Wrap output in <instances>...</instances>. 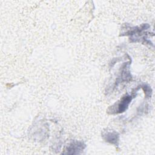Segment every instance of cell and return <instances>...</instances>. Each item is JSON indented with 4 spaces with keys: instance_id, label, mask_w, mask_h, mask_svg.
<instances>
[{
    "instance_id": "obj_4",
    "label": "cell",
    "mask_w": 155,
    "mask_h": 155,
    "mask_svg": "<svg viewBox=\"0 0 155 155\" xmlns=\"http://www.w3.org/2000/svg\"><path fill=\"white\" fill-rule=\"evenodd\" d=\"M130 62H127L122 64L119 76L116 80V85L123 82H128L131 79V75L130 71Z\"/></svg>"
},
{
    "instance_id": "obj_5",
    "label": "cell",
    "mask_w": 155,
    "mask_h": 155,
    "mask_svg": "<svg viewBox=\"0 0 155 155\" xmlns=\"http://www.w3.org/2000/svg\"><path fill=\"white\" fill-rule=\"evenodd\" d=\"M102 137L104 140L110 143L117 146L119 142V134L114 130H105L102 133Z\"/></svg>"
},
{
    "instance_id": "obj_3",
    "label": "cell",
    "mask_w": 155,
    "mask_h": 155,
    "mask_svg": "<svg viewBox=\"0 0 155 155\" xmlns=\"http://www.w3.org/2000/svg\"><path fill=\"white\" fill-rule=\"evenodd\" d=\"M86 145L82 141L72 140L66 147L63 154H81L85 148Z\"/></svg>"
},
{
    "instance_id": "obj_6",
    "label": "cell",
    "mask_w": 155,
    "mask_h": 155,
    "mask_svg": "<svg viewBox=\"0 0 155 155\" xmlns=\"http://www.w3.org/2000/svg\"><path fill=\"white\" fill-rule=\"evenodd\" d=\"M139 88H142L145 93V96L146 98H150L152 94V89L151 87L146 84H142L136 88L137 90H139Z\"/></svg>"
},
{
    "instance_id": "obj_2",
    "label": "cell",
    "mask_w": 155,
    "mask_h": 155,
    "mask_svg": "<svg viewBox=\"0 0 155 155\" xmlns=\"http://www.w3.org/2000/svg\"><path fill=\"white\" fill-rule=\"evenodd\" d=\"M136 96L132 93V94H126L124 95L119 101L116 102L114 104L110 106L107 111L108 114H114L124 113L128 108L132 99Z\"/></svg>"
},
{
    "instance_id": "obj_1",
    "label": "cell",
    "mask_w": 155,
    "mask_h": 155,
    "mask_svg": "<svg viewBox=\"0 0 155 155\" xmlns=\"http://www.w3.org/2000/svg\"><path fill=\"white\" fill-rule=\"evenodd\" d=\"M150 28L148 24H143L140 26L130 27L129 25H126L124 31L121 33L120 36H129L130 40L131 42H142L146 44L152 45L150 41L147 39L148 34L146 32Z\"/></svg>"
}]
</instances>
